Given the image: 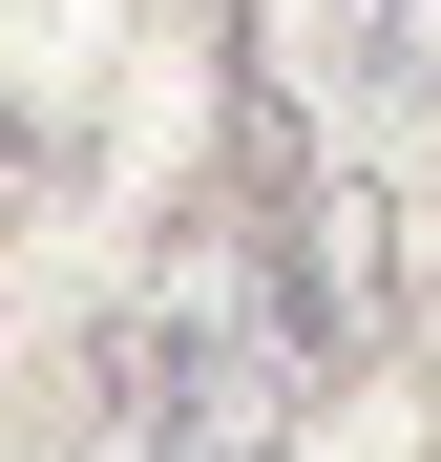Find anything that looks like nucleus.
<instances>
[{"label": "nucleus", "instance_id": "nucleus-1", "mask_svg": "<svg viewBox=\"0 0 441 462\" xmlns=\"http://www.w3.org/2000/svg\"><path fill=\"white\" fill-rule=\"evenodd\" d=\"M273 337H294V378H357L400 337V210L357 169H294L273 189Z\"/></svg>", "mask_w": 441, "mask_h": 462}, {"label": "nucleus", "instance_id": "nucleus-2", "mask_svg": "<svg viewBox=\"0 0 441 462\" xmlns=\"http://www.w3.org/2000/svg\"><path fill=\"white\" fill-rule=\"evenodd\" d=\"M336 85L420 106V85H441V0H336Z\"/></svg>", "mask_w": 441, "mask_h": 462}]
</instances>
